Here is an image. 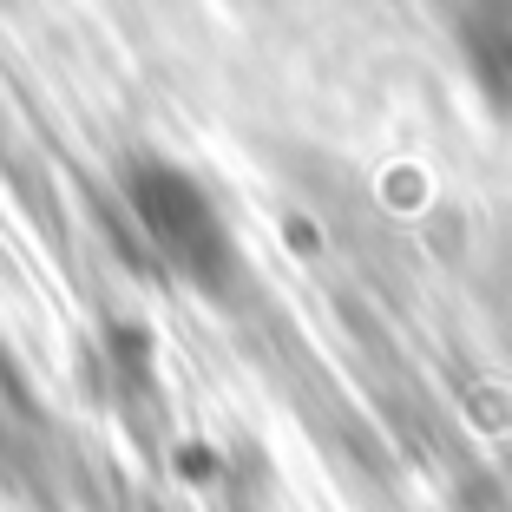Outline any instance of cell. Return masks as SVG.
I'll use <instances>...</instances> for the list:
<instances>
[{"label": "cell", "instance_id": "obj_1", "mask_svg": "<svg viewBox=\"0 0 512 512\" xmlns=\"http://www.w3.org/2000/svg\"><path fill=\"white\" fill-rule=\"evenodd\" d=\"M138 211L158 230V243H165L178 263H191L197 276H204V256L224 250V237H217V224H211V204L191 191V204H184V217H178V178H165V171L138 184Z\"/></svg>", "mask_w": 512, "mask_h": 512}]
</instances>
